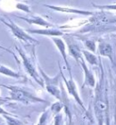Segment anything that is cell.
I'll list each match as a JSON object with an SVG mask.
<instances>
[{
	"label": "cell",
	"mask_w": 116,
	"mask_h": 125,
	"mask_svg": "<svg viewBox=\"0 0 116 125\" xmlns=\"http://www.w3.org/2000/svg\"><path fill=\"white\" fill-rule=\"evenodd\" d=\"M1 22L4 23L6 26H8V28L11 30L12 34H14L17 39H19V40H21V41H24L26 44H38V42L35 40V38H33L31 35H29L26 32L24 31L22 28H20L18 25H16V24H15L14 22H12V21L6 22L4 19Z\"/></svg>",
	"instance_id": "7a4b0ae2"
},
{
	"label": "cell",
	"mask_w": 116,
	"mask_h": 125,
	"mask_svg": "<svg viewBox=\"0 0 116 125\" xmlns=\"http://www.w3.org/2000/svg\"><path fill=\"white\" fill-rule=\"evenodd\" d=\"M48 8L58 12H63V13H71V14H77L81 16H92L93 13L87 10H82V9H75V8H69V7H63V6H50V5H44Z\"/></svg>",
	"instance_id": "5b68a950"
},
{
	"label": "cell",
	"mask_w": 116,
	"mask_h": 125,
	"mask_svg": "<svg viewBox=\"0 0 116 125\" xmlns=\"http://www.w3.org/2000/svg\"><path fill=\"white\" fill-rule=\"evenodd\" d=\"M63 108V104L59 102H57V103H54L52 105L51 107V110H52V112H53L54 113H59L61 112V110Z\"/></svg>",
	"instance_id": "ac0fdd59"
},
{
	"label": "cell",
	"mask_w": 116,
	"mask_h": 125,
	"mask_svg": "<svg viewBox=\"0 0 116 125\" xmlns=\"http://www.w3.org/2000/svg\"><path fill=\"white\" fill-rule=\"evenodd\" d=\"M2 20H3V18H2L1 16H0V21H2Z\"/></svg>",
	"instance_id": "cb8c5ba5"
},
{
	"label": "cell",
	"mask_w": 116,
	"mask_h": 125,
	"mask_svg": "<svg viewBox=\"0 0 116 125\" xmlns=\"http://www.w3.org/2000/svg\"><path fill=\"white\" fill-rule=\"evenodd\" d=\"M28 33L32 34H38L42 35H47V36H52V37H58L63 35V33L55 28H45V29H33V30H27Z\"/></svg>",
	"instance_id": "ba28073f"
},
{
	"label": "cell",
	"mask_w": 116,
	"mask_h": 125,
	"mask_svg": "<svg viewBox=\"0 0 116 125\" xmlns=\"http://www.w3.org/2000/svg\"><path fill=\"white\" fill-rule=\"evenodd\" d=\"M0 49H2V50H5L6 52H7V53H12V54H14V53L11 52V50H8L7 48H6V47H4V46H2V45H0Z\"/></svg>",
	"instance_id": "603a6c76"
},
{
	"label": "cell",
	"mask_w": 116,
	"mask_h": 125,
	"mask_svg": "<svg viewBox=\"0 0 116 125\" xmlns=\"http://www.w3.org/2000/svg\"><path fill=\"white\" fill-rule=\"evenodd\" d=\"M46 90L50 93L53 96L57 98L58 100L62 101V96H61V92L58 89L57 85H46Z\"/></svg>",
	"instance_id": "5bb4252c"
},
{
	"label": "cell",
	"mask_w": 116,
	"mask_h": 125,
	"mask_svg": "<svg viewBox=\"0 0 116 125\" xmlns=\"http://www.w3.org/2000/svg\"><path fill=\"white\" fill-rule=\"evenodd\" d=\"M18 18H21L23 20H25V22H27L30 25H40V26H45L46 28H51L53 25H52L51 23L45 21L43 17L38 16H33L31 17H25V16H17Z\"/></svg>",
	"instance_id": "52a82bcc"
},
{
	"label": "cell",
	"mask_w": 116,
	"mask_h": 125,
	"mask_svg": "<svg viewBox=\"0 0 116 125\" xmlns=\"http://www.w3.org/2000/svg\"><path fill=\"white\" fill-rule=\"evenodd\" d=\"M80 63H81L82 67L84 69V84L91 86V87H94L95 86V78H94L93 73L89 70L84 59L80 60Z\"/></svg>",
	"instance_id": "9c48e42d"
},
{
	"label": "cell",
	"mask_w": 116,
	"mask_h": 125,
	"mask_svg": "<svg viewBox=\"0 0 116 125\" xmlns=\"http://www.w3.org/2000/svg\"><path fill=\"white\" fill-rule=\"evenodd\" d=\"M82 53L84 55L85 59L91 65H98V59L96 55H94V53H92L91 52L86 50H84L82 52Z\"/></svg>",
	"instance_id": "4fadbf2b"
},
{
	"label": "cell",
	"mask_w": 116,
	"mask_h": 125,
	"mask_svg": "<svg viewBox=\"0 0 116 125\" xmlns=\"http://www.w3.org/2000/svg\"><path fill=\"white\" fill-rule=\"evenodd\" d=\"M67 44L69 47V53L76 61H80L83 59L82 57V52L80 50V48L78 47V45L74 43H73V40L68 39L67 40Z\"/></svg>",
	"instance_id": "8fae6325"
},
{
	"label": "cell",
	"mask_w": 116,
	"mask_h": 125,
	"mask_svg": "<svg viewBox=\"0 0 116 125\" xmlns=\"http://www.w3.org/2000/svg\"><path fill=\"white\" fill-rule=\"evenodd\" d=\"M47 117H48V114L47 113H44L42 114V116L40 117V120H39V123L38 125H44L47 121Z\"/></svg>",
	"instance_id": "ffe728a7"
},
{
	"label": "cell",
	"mask_w": 116,
	"mask_h": 125,
	"mask_svg": "<svg viewBox=\"0 0 116 125\" xmlns=\"http://www.w3.org/2000/svg\"><path fill=\"white\" fill-rule=\"evenodd\" d=\"M52 41L53 42V44H55V46H56V48L60 52L61 55L63 56V61H64V63H65V65H66V67H67V69H68V71L71 72L70 64H69V62H68V60H67L65 44H64L63 40V39H61V38H59V37H52Z\"/></svg>",
	"instance_id": "8992f818"
},
{
	"label": "cell",
	"mask_w": 116,
	"mask_h": 125,
	"mask_svg": "<svg viewBox=\"0 0 116 125\" xmlns=\"http://www.w3.org/2000/svg\"><path fill=\"white\" fill-rule=\"evenodd\" d=\"M54 125H62V115L57 113V115L54 117Z\"/></svg>",
	"instance_id": "44dd1931"
},
{
	"label": "cell",
	"mask_w": 116,
	"mask_h": 125,
	"mask_svg": "<svg viewBox=\"0 0 116 125\" xmlns=\"http://www.w3.org/2000/svg\"><path fill=\"white\" fill-rule=\"evenodd\" d=\"M95 8L98 9H105V10H116V5H103V6H97L94 5Z\"/></svg>",
	"instance_id": "d6986e66"
},
{
	"label": "cell",
	"mask_w": 116,
	"mask_h": 125,
	"mask_svg": "<svg viewBox=\"0 0 116 125\" xmlns=\"http://www.w3.org/2000/svg\"><path fill=\"white\" fill-rule=\"evenodd\" d=\"M0 114H3V115H8L9 113H7L6 111H5L3 108H1V107H0Z\"/></svg>",
	"instance_id": "7402d4cb"
},
{
	"label": "cell",
	"mask_w": 116,
	"mask_h": 125,
	"mask_svg": "<svg viewBox=\"0 0 116 125\" xmlns=\"http://www.w3.org/2000/svg\"><path fill=\"white\" fill-rule=\"evenodd\" d=\"M16 50L18 51L19 54H20V56H21V58H22V60H23L24 65H25L27 73L30 74V76H32L33 78L35 79V81L37 83H39L41 86H44V80H43V78L39 75L37 70H36L35 67V64L33 63V62H32V60L30 59V58H29V57L27 56V55H26V54H25V53H24L20 48L17 47V48H16Z\"/></svg>",
	"instance_id": "3957f363"
},
{
	"label": "cell",
	"mask_w": 116,
	"mask_h": 125,
	"mask_svg": "<svg viewBox=\"0 0 116 125\" xmlns=\"http://www.w3.org/2000/svg\"><path fill=\"white\" fill-rule=\"evenodd\" d=\"M98 51L102 56H105L110 58L111 61H113V46L110 44H108L106 42H100L98 45Z\"/></svg>",
	"instance_id": "30bf717a"
},
{
	"label": "cell",
	"mask_w": 116,
	"mask_h": 125,
	"mask_svg": "<svg viewBox=\"0 0 116 125\" xmlns=\"http://www.w3.org/2000/svg\"><path fill=\"white\" fill-rule=\"evenodd\" d=\"M16 7L17 9L21 10V11H24V12L31 13V10H30V7L28 6V5H25V4H22V3H17L16 5Z\"/></svg>",
	"instance_id": "e0dca14e"
},
{
	"label": "cell",
	"mask_w": 116,
	"mask_h": 125,
	"mask_svg": "<svg viewBox=\"0 0 116 125\" xmlns=\"http://www.w3.org/2000/svg\"><path fill=\"white\" fill-rule=\"evenodd\" d=\"M10 90V97L12 100L20 101L24 103H45V101L42 100L41 98L35 96L34 94H30L29 92H26L21 88L17 87H10V86H5Z\"/></svg>",
	"instance_id": "6da1fadb"
},
{
	"label": "cell",
	"mask_w": 116,
	"mask_h": 125,
	"mask_svg": "<svg viewBox=\"0 0 116 125\" xmlns=\"http://www.w3.org/2000/svg\"><path fill=\"white\" fill-rule=\"evenodd\" d=\"M84 45L86 48H88L90 52H95L96 51V43L94 40H84Z\"/></svg>",
	"instance_id": "9a60e30c"
},
{
	"label": "cell",
	"mask_w": 116,
	"mask_h": 125,
	"mask_svg": "<svg viewBox=\"0 0 116 125\" xmlns=\"http://www.w3.org/2000/svg\"><path fill=\"white\" fill-rule=\"evenodd\" d=\"M4 118L6 120L8 125H23V123L20 121L14 119V118H12V117H10L8 115H4Z\"/></svg>",
	"instance_id": "2e32d148"
},
{
	"label": "cell",
	"mask_w": 116,
	"mask_h": 125,
	"mask_svg": "<svg viewBox=\"0 0 116 125\" xmlns=\"http://www.w3.org/2000/svg\"><path fill=\"white\" fill-rule=\"evenodd\" d=\"M0 73L6 75V76L14 77V78H20V74L18 73H16L15 71H13L12 69L8 68L3 64H0Z\"/></svg>",
	"instance_id": "7c38bea8"
},
{
	"label": "cell",
	"mask_w": 116,
	"mask_h": 125,
	"mask_svg": "<svg viewBox=\"0 0 116 125\" xmlns=\"http://www.w3.org/2000/svg\"><path fill=\"white\" fill-rule=\"evenodd\" d=\"M60 74L62 75V77H63V81H64V83H65V85L66 87H67V90H68V93H69L71 95H72L74 98V100L76 101V103H78L79 105L83 108V109L85 111V108H84V103H83V102H82L81 98H80V96H79V94H78V91H77V87H76V83L74 81V79H73L72 77V73H70V80L68 81V80H66L65 77L63 76V73L61 72L60 73Z\"/></svg>",
	"instance_id": "277c9868"
},
{
	"label": "cell",
	"mask_w": 116,
	"mask_h": 125,
	"mask_svg": "<svg viewBox=\"0 0 116 125\" xmlns=\"http://www.w3.org/2000/svg\"><path fill=\"white\" fill-rule=\"evenodd\" d=\"M113 23H116V19H115V20H113Z\"/></svg>",
	"instance_id": "d4e9b609"
}]
</instances>
